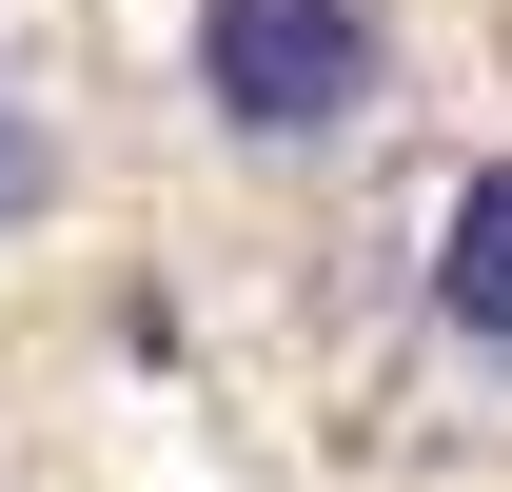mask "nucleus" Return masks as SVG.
Wrapping results in <instances>:
<instances>
[{"instance_id":"nucleus-1","label":"nucleus","mask_w":512,"mask_h":492,"mask_svg":"<svg viewBox=\"0 0 512 492\" xmlns=\"http://www.w3.org/2000/svg\"><path fill=\"white\" fill-rule=\"evenodd\" d=\"M197 99L256 158H335L394 99V40H375V0H197Z\"/></svg>"},{"instance_id":"nucleus-3","label":"nucleus","mask_w":512,"mask_h":492,"mask_svg":"<svg viewBox=\"0 0 512 492\" xmlns=\"http://www.w3.org/2000/svg\"><path fill=\"white\" fill-rule=\"evenodd\" d=\"M20 197H40V138H20V99H0V217H20Z\"/></svg>"},{"instance_id":"nucleus-2","label":"nucleus","mask_w":512,"mask_h":492,"mask_svg":"<svg viewBox=\"0 0 512 492\" xmlns=\"http://www.w3.org/2000/svg\"><path fill=\"white\" fill-rule=\"evenodd\" d=\"M434 315L473 335V355H512V158H473L434 217Z\"/></svg>"}]
</instances>
